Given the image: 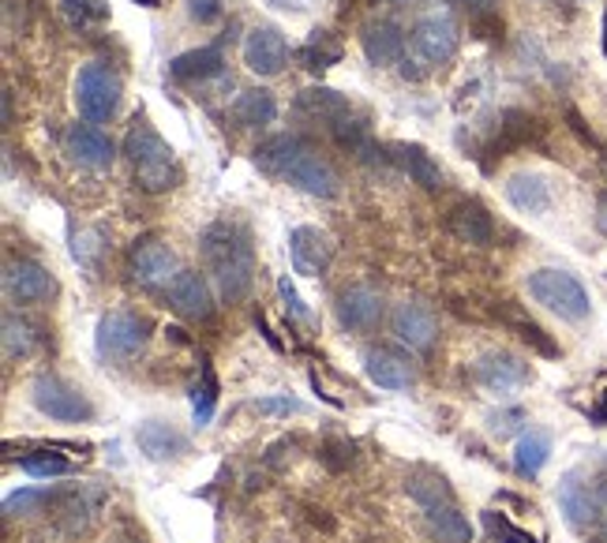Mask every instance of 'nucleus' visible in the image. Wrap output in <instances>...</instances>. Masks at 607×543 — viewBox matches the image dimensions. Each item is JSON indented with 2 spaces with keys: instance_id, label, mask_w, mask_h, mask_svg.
Wrapping results in <instances>:
<instances>
[{
  "instance_id": "72a5a7b5",
  "label": "nucleus",
  "mask_w": 607,
  "mask_h": 543,
  "mask_svg": "<svg viewBox=\"0 0 607 543\" xmlns=\"http://www.w3.org/2000/svg\"><path fill=\"white\" fill-rule=\"evenodd\" d=\"M484 529H487V536L499 540V543H540L532 532L518 529V524L499 510H484Z\"/></svg>"
},
{
  "instance_id": "6ab92c4d",
  "label": "nucleus",
  "mask_w": 607,
  "mask_h": 543,
  "mask_svg": "<svg viewBox=\"0 0 607 543\" xmlns=\"http://www.w3.org/2000/svg\"><path fill=\"white\" fill-rule=\"evenodd\" d=\"M506 199H510L514 211L521 214H548L551 203H555V192H551V180L543 173H529V169H521V173H514L506 180Z\"/></svg>"
},
{
  "instance_id": "1a4fd4ad",
  "label": "nucleus",
  "mask_w": 607,
  "mask_h": 543,
  "mask_svg": "<svg viewBox=\"0 0 607 543\" xmlns=\"http://www.w3.org/2000/svg\"><path fill=\"white\" fill-rule=\"evenodd\" d=\"M244 65L256 76H278L289 65V42L274 23H259L244 38Z\"/></svg>"
},
{
  "instance_id": "c756f323",
  "label": "nucleus",
  "mask_w": 607,
  "mask_h": 543,
  "mask_svg": "<svg viewBox=\"0 0 607 543\" xmlns=\"http://www.w3.org/2000/svg\"><path fill=\"white\" fill-rule=\"evenodd\" d=\"M296 60H301L304 68H312V71H323V68H330V65H338L341 60V45L330 38V31H315L312 38L301 45Z\"/></svg>"
},
{
  "instance_id": "5701e85b",
  "label": "nucleus",
  "mask_w": 607,
  "mask_h": 543,
  "mask_svg": "<svg viewBox=\"0 0 607 543\" xmlns=\"http://www.w3.org/2000/svg\"><path fill=\"white\" fill-rule=\"evenodd\" d=\"M364 371L379 391H409L413 378H416L409 360L397 357V352H391V349H371L364 357Z\"/></svg>"
},
{
  "instance_id": "37998d69",
  "label": "nucleus",
  "mask_w": 607,
  "mask_h": 543,
  "mask_svg": "<svg viewBox=\"0 0 607 543\" xmlns=\"http://www.w3.org/2000/svg\"><path fill=\"white\" fill-rule=\"evenodd\" d=\"M593 423H600V428H607V391H600V401L593 405Z\"/></svg>"
},
{
  "instance_id": "b1692460",
  "label": "nucleus",
  "mask_w": 607,
  "mask_h": 543,
  "mask_svg": "<svg viewBox=\"0 0 607 543\" xmlns=\"http://www.w3.org/2000/svg\"><path fill=\"white\" fill-rule=\"evenodd\" d=\"M135 442H139V450L150 461H169V457H180L188 450V439L173 428V423H166V420L139 423V431H135Z\"/></svg>"
},
{
  "instance_id": "412c9836",
  "label": "nucleus",
  "mask_w": 607,
  "mask_h": 543,
  "mask_svg": "<svg viewBox=\"0 0 607 543\" xmlns=\"http://www.w3.org/2000/svg\"><path fill=\"white\" fill-rule=\"evenodd\" d=\"M559 506H563V518L574 529H588L596 521V513H600V491H593L588 484H582V476L570 473L559 484Z\"/></svg>"
},
{
  "instance_id": "4be33fe9",
  "label": "nucleus",
  "mask_w": 607,
  "mask_h": 543,
  "mask_svg": "<svg viewBox=\"0 0 607 543\" xmlns=\"http://www.w3.org/2000/svg\"><path fill=\"white\" fill-rule=\"evenodd\" d=\"M225 65V42L203 45V49L180 53V57L169 60V76L177 83H203V79H214Z\"/></svg>"
},
{
  "instance_id": "f257e3e1",
  "label": "nucleus",
  "mask_w": 607,
  "mask_h": 543,
  "mask_svg": "<svg viewBox=\"0 0 607 543\" xmlns=\"http://www.w3.org/2000/svg\"><path fill=\"white\" fill-rule=\"evenodd\" d=\"M203 251V267L217 285V296L225 304H240L251 293L256 282V248H251V233L240 222H214L199 240Z\"/></svg>"
},
{
  "instance_id": "a19ab883",
  "label": "nucleus",
  "mask_w": 607,
  "mask_h": 543,
  "mask_svg": "<svg viewBox=\"0 0 607 543\" xmlns=\"http://www.w3.org/2000/svg\"><path fill=\"white\" fill-rule=\"evenodd\" d=\"M94 240H98L94 233H83V237H76V259L83 262V267H90V262H94V251H98Z\"/></svg>"
},
{
  "instance_id": "58836bf2",
  "label": "nucleus",
  "mask_w": 607,
  "mask_h": 543,
  "mask_svg": "<svg viewBox=\"0 0 607 543\" xmlns=\"http://www.w3.org/2000/svg\"><path fill=\"white\" fill-rule=\"evenodd\" d=\"M256 409L259 412H282V416H289V412H301L304 405L296 401V397L282 394V397H262V401H256Z\"/></svg>"
},
{
  "instance_id": "ea45409f",
  "label": "nucleus",
  "mask_w": 607,
  "mask_h": 543,
  "mask_svg": "<svg viewBox=\"0 0 607 543\" xmlns=\"http://www.w3.org/2000/svg\"><path fill=\"white\" fill-rule=\"evenodd\" d=\"M270 8H278V12H293V15H301V12H312V8H319L323 0H267Z\"/></svg>"
},
{
  "instance_id": "f8f14e48",
  "label": "nucleus",
  "mask_w": 607,
  "mask_h": 543,
  "mask_svg": "<svg viewBox=\"0 0 607 543\" xmlns=\"http://www.w3.org/2000/svg\"><path fill=\"white\" fill-rule=\"evenodd\" d=\"M53 289H57V282H53V274L42 267V262L34 259H20V262H8L4 267V293L8 301L15 304H42L53 296Z\"/></svg>"
},
{
  "instance_id": "0eeeda50",
  "label": "nucleus",
  "mask_w": 607,
  "mask_h": 543,
  "mask_svg": "<svg viewBox=\"0 0 607 543\" xmlns=\"http://www.w3.org/2000/svg\"><path fill=\"white\" fill-rule=\"evenodd\" d=\"M147 330L150 326L143 315L109 312V315H102V323H98L94 346L105 360H132L135 352L147 346Z\"/></svg>"
},
{
  "instance_id": "2f4dec72",
  "label": "nucleus",
  "mask_w": 607,
  "mask_h": 543,
  "mask_svg": "<svg viewBox=\"0 0 607 543\" xmlns=\"http://www.w3.org/2000/svg\"><path fill=\"white\" fill-rule=\"evenodd\" d=\"M65 15L68 23L76 26V31H94L98 23L109 20V4L105 0H65Z\"/></svg>"
},
{
  "instance_id": "09e8293b",
  "label": "nucleus",
  "mask_w": 607,
  "mask_h": 543,
  "mask_svg": "<svg viewBox=\"0 0 607 543\" xmlns=\"http://www.w3.org/2000/svg\"><path fill=\"white\" fill-rule=\"evenodd\" d=\"M386 4H397V0H386Z\"/></svg>"
},
{
  "instance_id": "ddd939ff",
  "label": "nucleus",
  "mask_w": 607,
  "mask_h": 543,
  "mask_svg": "<svg viewBox=\"0 0 607 543\" xmlns=\"http://www.w3.org/2000/svg\"><path fill=\"white\" fill-rule=\"evenodd\" d=\"M289 259H293V270L304 278H319L334 259V244L323 229L315 225H296L289 233Z\"/></svg>"
},
{
  "instance_id": "e433bc0d",
  "label": "nucleus",
  "mask_w": 607,
  "mask_h": 543,
  "mask_svg": "<svg viewBox=\"0 0 607 543\" xmlns=\"http://www.w3.org/2000/svg\"><path fill=\"white\" fill-rule=\"evenodd\" d=\"M278 296H282L285 312L293 315L296 323H304V326H315V315H312V307H307V304L301 301V293H296V289H293V282H289V278H282V282H278Z\"/></svg>"
},
{
  "instance_id": "4c0bfd02",
  "label": "nucleus",
  "mask_w": 607,
  "mask_h": 543,
  "mask_svg": "<svg viewBox=\"0 0 607 543\" xmlns=\"http://www.w3.org/2000/svg\"><path fill=\"white\" fill-rule=\"evenodd\" d=\"M188 15H192L195 23H214L217 15H222V0H188Z\"/></svg>"
},
{
  "instance_id": "a18cd8bd",
  "label": "nucleus",
  "mask_w": 607,
  "mask_h": 543,
  "mask_svg": "<svg viewBox=\"0 0 607 543\" xmlns=\"http://www.w3.org/2000/svg\"><path fill=\"white\" fill-rule=\"evenodd\" d=\"M135 4H143V8H158L161 0H135Z\"/></svg>"
},
{
  "instance_id": "423d86ee",
  "label": "nucleus",
  "mask_w": 607,
  "mask_h": 543,
  "mask_svg": "<svg viewBox=\"0 0 607 543\" xmlns=\"http://www.w3.org/2000/svg\"><path fill=\"white\" fill-rule=\"evenodd\" d=\"M413 57L420 60V65H447L450 57L458 53V23L454 15L447 12V8H428V12L416 20L413 26Z\"/></svg>"
},
{
  "instance_id": "cd10ccee",
  "label": "nucleus",
  "mask_w": 607,
  "mask_h": 543,
  "mask_svg": "<svg viewBox=\"0 0 607 543\" xmlns=\"http://www.w3.org/2000/svg\"><path fill=\"white\" fill-rule=\"evenodd\" d=\"M548 457H551L548 431H525L518 439V446H514V468H518V476H525V479L540 476V468L548 465Z\"/></svg>"
},
{
  "instance_id": "9b49d317",
  "label": "nucleus",
  "mask_w": 607,
  "mask_h": 543,
  "mask_svg": "<svg viewBox=\"0 0 607 543\" xmlns=\"http://www.w3.org/2000/svg\"><path fill=\"white\" fill-rule=\"evenodd\" d=\"M128 274H132L135 285L161 289V285L173 282L180 270H177V256L161 240H139L128 256Z\"/></svg>"
},
{
  "instance_id": "7c9ffc66",
  "label": "nucleus",
  "mask_w": 607,
  "mask_h": 543,
  "mask_svg": "<svg viewBox=\"0 0 607 543\" xmlns=\"http://www.w3.org/2000/svg\"><path fill=\"white\" fill-rule=\"evenodd\" d=\"M217 375H214V364L211 360H203V367H199V386H195V423L203 428V423H211V416L217 409Z\"/></svg>"
},
{
  "instance_id": "dca6fc26",
  "label": "nucleus",
  "mask_w": 607,
  "mask_h": 543,
  "mask_svg": "<svg viewBox=\"0 0 607 543\" xmlns=\"http://www.w3.org/2000/svg\"><path fill=\"white\" fill-rule=\"evenodd\" d=\"M169 304H173L177 315L192 323H203L214 315V304H211V285L203 282L199 270H180V274L169 282Z\"/></svg>"
},
{
  "instance_id": "79ce46f5",
  "label": "nucleus",
  "mask_w": 607,
  "mask_h": 543,
  "mask_svg": "<svg viewBox=\"0 0 607 543\" xmlns=\"http://www.w3.org/2000/svg\"><path fill=\"white\" fill-rule=\"evenodd\" d=\"M518 420H521V412H506V416H495L492 431H495V434H510L514 428H518Z\"/></svg>"
},
{
  "instance_id": "6e6552de",
  "label": "nucleus",
  "mask_w": 607,
  "mask_h": 543,
  "mask_svg": "<svg viewBox=\"0 0 607 543\" xmlns=\"http://www.w3.org/2000/svg\"><path fill=\"white\" fill-rule=\"evenodd\" d=\"M31 397H34V405H38V412L60 423H87L90 416H94V405L87 401V394H79L76 386H68L65 378H57V375H42L38 383L31 386Z\"/></svg>"
},
{
  "instance_id": "7ed1b4c3",
  "label": "nucleus",
  "mask_w": 607,
  "mask_h": 543,
  "mask_svg": "<svg viewBox=\"0 0 607 543\" xmlns=\"http://www.w3.org/2000/svg\"><path fill=\"white\" fill-rule=\"evenodd\" d=\"M124 154H128L135 177H139L143 192L158 195V192H169L177 188V161H173V147L161 139L158 132L150 128L147 121L135 116V124L124 135Z\"/></svg>"
},
{
  "instance_id": "a878e982",
  "label": "nucleus",
  "mask_w": 607,
  "mask_h": 543,
  "mask_svg": "<svg viewBox=\"0 0 607 543\" xmlns=\"http://www.w3.org/2000/svg\"><path fill=\"white\" fill-rule=\"evenodd\" d=\"M424 518H428V529L439 536V543H473V524L454 506V499L424 506Z\"/></svg>"
},
{
  "instance_id": "393cba45",
  "label": "nucleus",
  "mask_w": 607,
  "mask_h": 543,
  "mask_svg": "<svg viewBox=\"0 0 607 543\" xmlns=\"http://www.w3.org/2000/svg\"><path fill=\"white\" fill-rule=\"evenodd\" d=\"M296 109H301L304 116H312V121L326 124V128H334V124H341L346 116H352L349 98L338 94V90H330V87H312V90H304V94L296 98Z\"/></svg>"
},
{
  "instance_id": "f704fd0d",
  "label": "nucleus",
  "mask_w": 607,
  "mask_h": 543,
  "mask_svg": "<svg viewBox=\"0 0 607 543\" xmlns=\"http://www.w3.org/2000/svg\"><path fill=\"white\" fill-rule=\"evenodd\" d=\"M34 346V333H31V326L15 319L12 312L4 315V357L8 360H15V357H26Z\"/></svg>"
},
{
  "instance_id": "de8ad7c7",
  "label": "nucleus",
  "mask_w": 607,
  "mask_h": 543,
  "mask_svg": "<svg viewBox=\"0 0 607 543\" xmlns=\"http://www.w3.org/2000/svg\"><path fill=\"white\" fill-rule=\"evenodd\" d=\"M604 53H607V23H604Z\"/></svg>"
},
{
  "instance_id": "49530a36",
  "label": "nucleus",
  "mask_w": 607,
  "mask_h": 543,
  "mask_svg": "<svg viewBox=\"0 0 607 543\" xmlns=\"http://www.w3.org/2000/svg\"><path fill=\"white\" fill-rule=\"evenodd\" d=\"M600 543H607V518L600 521Z\"/></svg>"
},
{
  "instance_id": "473e14b6",
  "label": "nucleus",
  "mask_w": 607,
  "mask_h": 543,
  "mask_svg": "<svg viewBox=\"0 0 607 543\" xmlns=\"http://www.w3.org/2000/svg\"><path fill=\"white\" fill-rule=\"evenodd\" d=\"M20 468L34 479H53V476H68L71 473V461L60 454H49V450H38V454H26L20 457Z\"/></svg>"
},
{
  "instance_id": "f03ea898",
  "label": "nucleus",
  "mask_w": 607,
  "mask_h": 543,
  "mask_svg": "<svg viewBox=\"0 0 607 543\" xmlns=\"http://www.w3.org/2000/svg\"><path fill=\"white\" fill-rule=\"evenodd\" d=\"M256 166L267 177L289 180L307 195H319V199H334L338 195V173L334 166L315 154L301 135H274L256 150Z\"/></svg>"
},
{
  "instance_id": "bb28decb",
  "label": "nucleus",
  "mask_w": 607,
  "mask_h": 543,
  "mask_svg": "<svg viewBox=\"0 0 607 543\" xmlns=\"http://www.w3.org/2000/svg\"><path fill=\"white\" fill-rule=\"evenodd\" d=\"M274 116H278V102L262 87L244 90V94H237V102L229 105V121L237 128H259V124H270Z\"/></svg>"
},
{
  "instance_id": "f3484780",
  "label": "nucleus",
  "mask_w": 607,
  "mask_h": 543,
  "mask_svg": "<svg viewBox=\"0 0 607 543\" xmlns=\"http://www.w3.org/2000/svg\"><path fill=\"white\" fill-rule=\"evenodd\" d=\"M65 147H68L71 158L87 169H109L116 158L113 139H109L102 128H94V124H71L68 135H65Z\"/></svg>"
},
{
  "instance_id": "c03bdc74",
  "label": "nucleus",
  "mask_w": 607,
  "mask_h": 543,
  "mask_svg": "<svg viewBox=\"0 0 607 543\" xmlns=\"http://www.w3.org/2000/svg\"><path fill=\"white\" fill-rule=\"evenodd\" d=\"M461 4H473V8H484V4H492V0H461Z\"/></svg>"
},
{
  "instance_id": "aec40b11",
  "label": "nucleus",
  "mask_w": 607,
  "mask_h": 543,
  "mask_svg": "<svg viewBox=\"0 0 607 543\" xmlns=\"http://www.w3.org/2000/svg\"><path fill=\"white\" fill-rule=\"evenodd\" d=\"M447 229L454 233L461 244H473V248H492L495 244V222L480 203H458L454 211L447 214Z\"/></svg>"
},
{
  "instance_id": "9d476101",
  "label": "nucleus",
  "mask_w": 607,
  "mask_h": 543,
  "mask_svg": "<svg viewBox=\"0 0 607 543\" xmlns=\"http://www.w3.org/2000/svg\"><path fill=\"white\" fill-rule=\"evenodd\" d=\"M473 375L484 391L499 394V397H510L518 394L525 383H529V364L518 360L514 352H503V349H492L473 364Z\"/></svg>"
},
{
  "instance_id": "2eb2a0df",
  "label": "nucleus",
  "mask_w": 607,
  "mask_h": 543,
  "mask_svg": "<svg viewBox=\"0 0 607 543\" xmlns=\"http://www.w3.org/2000/svg\"><path fill=\"white\" fill-rule=\"evenodd\" d=\"M391 326H394L397 341H402V346H409V349H416V352L431 349V341L439 338V323H435V312H431L428 304H420V301L397 304Z\"/></svg>"
},
{
  "instance_id": "c85d7f7f",
  "label": "nucleus",
  "mask_w": 607,
  "mask_h": 543,
  "mask_svg": "<svg viewBox=\"0 0 607 543\" xmlns=\"http://www.w3.org/2000/svg\"><path fill=\"white\" fill-rule=\"evenodd\" d=\"M391 150H394L391 158H394V161H402V169L416 180V184H424V188H428V192H435V188H442V173H439V166H435V161H431L420 147H405V143H402V147H391Z\"/></svg>"
},
{
  "instance_id": "c9c22d12",
  "label": "nucleus",
  "mask_w": 607,
  "mask_h": 543,
  "mask_svg": "<svg viewBox=\"0 0 607 543\" xmlns=\"http://www.w3.org/2000/svg\"><path fill=\"white\" fill-rule=\"evenodd\" d=\"M42 502H49V491H42V487H23V491H15L4 499V513L8 518H15V513H31V510H38Z\"/></svg>"
},
{
  "instance_id": "a211bd4d",
  "label": "nucleus",
  "mask_w": 607,
  "mask_h": 543,
  "mask_svg": "<svg viewBox=\"0 0 607 543\" xmlns=\"http://www.w3.org/2000/svg\"><path fill=\"white\" fill-rule=\"evenodd\" d=\"M360 49L375 68H391L402 60L405 53V34L402 26L391 20H371L364 31H360Z\"/></svg>"
},
{
  "instance_id": "20e7f679",
  "label": "nucleus",
  "mask_w": 607,
  "mask_h": 543,
  "mask_svg": "<svg viewBox=\"0 0 607 543\" xmlns=\"http://www.w3.org/2000/svg\"><path fill=\"white\" fill-rule=\"evenodd\" d=\"M529 296L540 307H548L551 315L566 319V323H582V319H588V312H593V301H588L585 285L577 282L570 270H559V267L532 270L529 274Z\"/></svg>"
},
{
  "instance_id": "4468645a",
  "label": "nucleus",
  "mask_w": 607,
  "mask_h": 543,
  "mask_svg": "<svg viewBox=\"0 0 607 543\" xmlns=\"http://www.w3.org/2000/svg\"><path fill=\"white\" fill-rule=\"evenodd\" d=\"M379 319H383V293L371 285H349L346 293L338 296V323L346 330L368 333L375 330Z\"/></svg>"
},
{
  "instance_id": "39448f33",
  "label": "nucleus",
  "mask_w": 607,
  "mask_h": 543,
  "mask_svg": "<svg viewBox=\"0 0 607 543\" xmlns=\"http://www.w3.org/2000/svg\"><path fill=\"white\" fill-rule=\"evenodd\" d=\"M121 76L102 60H90L76 76V109L87 124H105L121 109Z\"/></svg>"
}]
</instances>
